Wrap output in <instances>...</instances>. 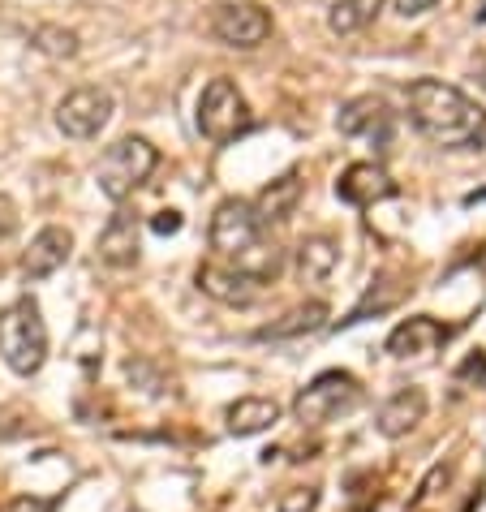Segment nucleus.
Segmentation results:
<instances>
[{"instance_id": "6", "label": "nucleus", "mask_w": 486, "mask_h": 512, "mask_svg": "<svg viewBox=\"0 0 486 512\" xmlns=\"http://www.w3.org/2000/svg\"><path fill=\"white\" fill-rule=\"evenodd\" d=\"M357 401H362V383L349 371H323L293 396V418L302 426H323L357 409Z\"/></svg>"}, {"instance_id": "14", "label": "nucleus", "mask_w": 486, "mask_h": 512, "mask_svg": "<svg viewBox=\"0 0 486 512\" xmlns=\"http://www.w3.org/2000/svg\"><path fill=\"white\" fill-rule=\"evenodd\" d=\"M448 336H452V327H443L439 319L413 315V319L392 327L388 353H392V358H426V353H435L439 345H448Z\"/></svg>"}, {"instance_id": "3", "label": "nucleus", "mask_w": 486, "mask_h": 512, "mask_svg": "<svg viewBox=\"0 0 486 512\" xmlns=\"http://www.w3.org/2000/svg\"><path fill=\"white\" fill-rule=\"evenodd\" d=\"M0 362L22 379L44 371L48 327H44V315H39L35 297H18V302H9L5 310H0Z\"/></svg>"}, {"instance_id": "7", "label": "nucleus", "mask_w": 486, "mask_h": 512, "mask_svg": "<svg viewBox=\"0 0 486 512\" xmlns=\"http://www.w3.org/2000/svg\"><path fill=\"white\" fill-rule=\"evenodd\" d=\"M112 112H117V99H112V91L104 87H78L69 91L61 104H56V130H61L65 138H99L108 130Z\"/></svg>"}, {"instance_id": "22", "label": "nucleus", "mask_w": 486, "mask_h": 512, "mask_svg": "<svg viewBox=\"0 0 486 512\" xmlns=\"http://www.w3.org/2000/svg\"><path fill=\"white\" fill-rule=\"evenodd\" d=\"M125 375H130L134 388L151 392V396H160V392H164V375L155 371V366H151L147 358H130V362H125Z\"/></svg>"}, {"instance_id": "19", "label": "nucleus", "mask_w": 486, "mask_h": 512, "mask_svg": "<svg viewBox=\"0 0 486 512\" xmlns=\"http://www.w3.org/2000/svg\"><path fill=\"white\" fill-rule=\"evenodd\" d=\"M383 13V0H340L327 13V31L332 35H357L366 26H375V18Z\"/></svg>"}, {"instance_id": "24", "label": "nucleus", "mask_w": 486, "mask_h": 512, "mask_svg": "<svg viewBox=\"0 0 486 512\" xmlns=\"http://www.w3.org/2000/svg\"><path fill=\"white\" fill-rule=\"evenodd\" d=\"M314 508H319V491H314V487L284 495V500L276 504V512H314Z\"/></svg>"}, {"instance_id": "29", "label": "nucleus", "mask_w": 486, "mask_h": 512, "mask_svg": "<svg viewBox=\"0 0 486 512\" xmlns=\"http://www.w3.org/2000/svg\"><path fill=\"white\" fill-rule=\"evenodd\" d=\"M151 229L155 233H177L181 229V211H160V216L151 220Z\"/></svg>"}, {"instance_id": "17", "label": "nucleus", "mask_w": 486, "mask_h": 512, "mask_svg": "<svg viewBox=\"0 0 486 512\" xmlns=\"http://www.w3.org/2000/svg\"><path fill=\"white\" fill-rule=\"evenodd\" d=\"M340 267V241L332 233H310L297 246V276L306 284H323L332 280V272Z\"/></svg>"}, {"instance_id": "26", "label": "nucleus", "mask_w": 486, "mask_h": 512, "mask_svg": "<svg viewBox=\"0 0 486 512\" xmlns=\"http://www.w3.org/2000/svg\"><path fill=\"white\" fill-rule=\"evenodd\" d=\"M18 233V203H13L9 194H0V246Z\"/></svg>"}, {"instance_id": "25", "label": "nucleus", "mask_w": 486, "mask_h": 512, "mask_svg": "<svg viewBox=\"0 0 486 512\" xmlns=\"http://www.w3.org/2000/svg\"><path fill=\"white\" fill-rule=\"evenodd\" d=\"M56 504L61 500H52V495H18L5 512H56Z\"/></svg>"}, {"instance_id": "10", "label": "nucleus", "mask_w": 486, "mask_h": 512, "mask_svg": "<svg viewBox=\"0 0 486 512\" xmlns=\"http://www.w3.org/2000/svg\"><path fill=\"white\" fill-rule=\"evenodd\" d=\"M396 190L400 186L392 181V173L379 168L375 160H357L336 177V198L349 207H375L383 198H396Z\"/></svg>"}, {"instance_id": "15", "label": "nucleus", "mask_w": 486, "mask_h": 512, "mask_svg": "<svg viewBox=\"0 0 486 512\" xmlns=\"http://www.w3.org/2000/svg\"><path fill=\"white\" fill-rule=\"evenodd\" d=\"M426 409H431V401H426L422 388H400L379 405L375 426H379L383 439H400V435H409L418 422H426Z\"/></svg>"}, {"instance_id": "21", "label": "nucleus", "mask_w": 486, "mask_h": 512, "mask_svg": "<svg viewBox=\"0 0 486 512\" xmlns=\"http://www.w3.org/2000/svg\"><path fill=\"white\" fill-rule=\"evenodd\" d=\"M35 44L44 48L48 56H74L78 52V35L74 31H61V26H44V31L35 35Z\"/></svg>"}, {"instance_id": "20", "label": "nucleus", "mask_w": 486, "mask_h": 512, "mask_svg": "<svg viewBox=\"0 0 486 512\" xmlns=\"http://www.w3.org/2000/svg\"><path fill=\"white\" fill-rule=\"evenodd\" d=\"M327 323V306L323 302H306L284 315V323H271L259 332V340H284V336H302V332H319V327Z\"/></svg>"}, {"instance_id": "4", "label": "nucleus", "mask_w": 486, "mask_h": 512, "mask_svg": "<svg viewBox=\"0 0 486 512\" xmlns=\"http://www.w3.org/2000/svg\"><path fill=\"white\" fill-rule=\"evenodd\" d=\"M155 164H160V151L151 147L142 134H125L117 138L112 147L104 151V160H99V194L112 198V203H125L138 186H147V177L155 173Z\"/></svg>"}, {"instance_id": "8", "label": "nucleus", "mask_w": 486, "mask_h": 512, "mask_svg": "<svg viewBox=\"0 0 486 512\" xmlns=\"http://www.w3.org/2000/svg\"><path fill=\"white\" fill-rule=\"evenodd\" d=\"M211 35L228 48H259L271 35V13L254 0H224L211 13Z\"/></svg>"}, {"instance_id": "5", "label": "nucleus", "mask_w": 486, "mask_h": 512, "mask_svg": "<svg viewBox=\"0 0 486 512\" xmlns=\"http://www.w3.org/2000/svg\"><path fill=\"white\" fill-rule=\"evenodd\" d=\"M198 134L207 142H216V147H228V142H237L241 134H250L254 125V112L246 104V95L237 91L233 78H211L203 95H198Z\"/></svg>"}, {"instance_id": "2", "label": "nucleus", "mask_w": 486, "mask_h": 512, "mask_svg": "<svg viewBox=\"0 0 486 512\" xmlns=\"http://www.w3.org/2000/svg\"><path fill=\"white\" fill-rule=\"evenodd\" d=\"M207 237H211V250L224 263H233L237 272L254 276L259 284L276 280L284 272V250L276 241H267V229L254 220V207L246 198H224L216 207V216H211Z\"/></svg>"}, {"instance_id": "16", "label": "nucleus", "mask_w": 486, "mask_h": 512, "mask_svg": "<svg viewBox=\"0 0 486 512\" xmlns=\"http://www.w3.org/2000/svg\"><path fill=\"white\" fill-rule=\"evenodd\" d=\"M95 250H99V259H104L108 267H134V263H138V254H142L138 220L130 216V211H117V216L108 220V229L99 233Z\"/></svg>"}, {"instance_id": "28", "label": "nucleus", "mask_w": 486, "mask_h": 512, "mask_svg": "<svg viewBox=\"0 0 486 512\" xmlns=\"http://www.w3.org/2000/svg\"><path fill=\"white\" fill-rule=\"evenodd\" d=\"M456 375H461V379H478V388H486V353H474V358H469Z\"/></svg>"}, {"instance_id": "12", "label": "nucleus", "mask_w": 486, "mask_h": 512, "mask_svg": "<svg viewBox=\"0 0 486 512\" xmlns=\"http://www.w3.org/2000/svg\"><path fill=\"white\" fill-rule=\"evenodd\" d=\"M69 254H74V233L61 229V224H48V229H39L31 237V250L22 254V276L48 280L69 263Z\"/></svg>"}, {"instance_id": "27", "label": "nucleus", "mask_w": 486, "mask_h": 512, "mask_svg": "<svg viewBox=\"0 0 486 512\" xmlns=\"http://www.w3.org/2000/svg\"><path fill=\"white\" fill-rule=\"evenodd\" d=\"M392 5H396L400 18H422V13H431L439 0H392Z\"/></svg>"}, {"instance_id": "13", "label": "nucleus", "mask_w": 486, "mask_h": 512, "mask_svg": "<svg viewBox=\"0 0 486 512\" xmlns=\"http://www.w3.org/2000/svg\"><path fill=\"white\" fill-rule=\"evenodd\" d=\"M302 198H306V181L297 168H289L284 177H276L271 186L259 190V198H254V220L263 224V229H271V224H284V220H293L297 216V207H302Z\"/></svg>"}, {"instance_id": "18", "label": "nucleus", "mask_w": 486, "mask_h": 512, "mask_svg": "<svg viewBox=\"0 0 486 512\" xmlns=\"http://www.w3.org/2000/svg\"><path fill=\"white\" fill-rule=\"evenodd\" d=\"M280 418V405L271 401V396H241L237 405H228V435H237V439H250V435H263L267 426H276Z\"/></svg>"}, {"instance_id": "30", "label": "nucleus", "mask_w": 486, "mask_h": 512, "mask_svg": "<svg viewBox=\"0 0 486 512\" xmlns=\"http://www.w3.org/2000/svg\"><path fill=\"white\" fill-rule=\"evenodd\" d=\"M478 82H482V87H486V61L478 65Z\"/></svg>"}, {"instance_id": "23", "label": "nucleus", "mask_w": 486, "mask_h": 512, "mask_svg": "<svg viewBox=\"0 0 486 512\" xmlns=\"http://www.w3.org/2000/svg\"><path fill=\"white\" fill-rule=\"evenodd\" d=\"M396 297H400V289L379 293V284H375V289H366V297H362V302H357V306L349 310V319H340V327H349V323H362V319H366V310H388V306H396Z\"/></svg>"}, {"instance_id": "9", "label": "nucleus", "mask_w": 486, "mask_h": 512, "mask_svg": "<svg viewBox=\"0 0 486 512\" xmlns=\"http://www.w3.org/2000/svg\"><path fill=\"white\" fill-rule=\"evenodd\" d=\"M336 130L345 138H366V142H375V147H388L392 142V108L383 104L379 95H357L349 104H340Z\"/></svg>"}, {"instance_id": "1", "label": "nucleus", "mask_w": 486, "mask_h": 512, "mask_svg": "<svg viewBox=\"0 0 486 512\" xmlns=\"http://www.w3.org/2000/svg\"><path fill=\"white\" fill-rule=\"evenodd\" d=\"M405 104H409L413 130L422 138H431L443 151L478 147L486 138V112L461 87H452V82H439V78L409 82Z\"/></svg>"}, {"instance_id": "11", "label": "nucleus", "mask_w": 486, "mask_h": 512, "mask_svg": "<svg viewBox=\"0 0 486 512\" xmlns=\"http://www.w3.org/2000/svg\"><path fill=\"white\" fill-rule=\"evenodd\" d=\"M194 280H198V289H203L207 297H216V302H224V306H250L254 297L263 293V284H259V280L246 276V272H237V267H233V263H224V259L203 263Z\"/></svg>"}]
</instances>
